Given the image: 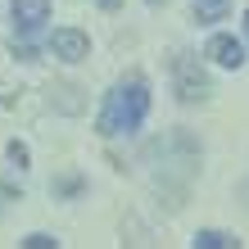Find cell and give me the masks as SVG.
I'll list each match as a JSON object with an SVG mask.
<instances>
[{"mask_svg":"<svg viewBox=\"0 0 249 249\" xmlns=\"http://www.w3.org/2000/svg\"><path fill=\"white\" fill-rule=\"evenodd\" d=\"M145 113H150V86H145V77L131 72L127 82H118L109 91L105 109H100V131L105 136H127L145 123Z\"/></svg>","mask_w":249,"mask_h":249,"instance_id":"1","label":"cell"},{"mask_svg":"<svg viewBox=\"0 0 249 249\" xmlns=\"http://www.w3.org/2000/svg\"><path fill=\"white\" fill-rule=\"evenodd\" d=\"M172 72H177V95L186 105H195V100L209 95V77L199 72V64L190 59V54H177V59H172Z\"/></svg>","mask_w":249,"mask_h":249,"instance_id":"2","label":"cell"},{"mask_svg":"<svg viewBox=\"0 0 249 249\" xmlns=\"http://www.w3.org/2000/svg\"><path fill=\"white\" fill-rule=\"evenodd\" d=\"M50 50H54V59L77 64V59L91 54V41H86V32H77V27H59V32L50 36Z\"/></svg>","mask_w":249,"mask_h":249,"instance_id":"3","label":"cell"},{"mask_svg":"<svg viewBox=\"0 0 249 249\" xmlns=\"http://www.w3.org/2000/svg\"><path fill=\"white\" fill-rule=\"evenodd\" d=\"M9 14H14V27L23 36H32L41 23L50 18V0H9Z\"/></svg>","mask_w":249,"mask_h":249,"instance_id":"4","label":"cell"},{"mask_svg":"<svg viewBox=\"0 0 249 249\" xmlns=\"http://www.w3.org/2000/svg\"><path fill=\"white\" fill-rule=\"evenodd\" d=\"M204 54H209L217 68H240V64H245V46H240L236 36H222V32L209 41V50H204Z\"/></svg>","mask_w":249,"mask_h":249,"instance_id":"5","label":"cell"},{"mask_svg":"<svg viewBox=\"0 0 249 249\" xmlns=\"http://www.w3.org/2000/svg\"><path fill=\"white\" fill-rule=\"evenodd\" d=\"M195 249H236L240 240L227 236V231H195V240H190Z\"/></svg>","mask_w":249,"mask_h":249,"instance_id":"6","label":"cell"},{"mask_svg":"<svg viewBox=\"0 0 249 249\" xmlns=\"http://www.w3.org/2000/svg\"><path fill=\"white\" fill-rule=\"evenodd\" d=\"M227 9H231L227 0H195V18H199V23H222Z\"/></svg>","mask_w":249,"mask_h":249,"instance_id":"7","label":"cell"},{"mask_svg":"<svg viewBox=\"0 0 249 249\" xmlns=\"http://www.w3.org/2000/svg\"><path fill=\"white\" fill-rule=\"evenodd\" d=\"M23 245H27V249H54L59 240H54V236H46V231H32V236H27Z\"/></svg>","mask_w":249,"mask_h":249,"instance_id":"8","label":"cell"},{"mask_svg":"<svg viewBox=\"0 0 249 249\" xmlns=\"http://www.w3.org/2000/svg\"><path fill=\"white\" fill-rule=\"evenodd\" d=\"M9 159H14V163H18V168H27V150H23L18 141H9Z\"/></svg>","mask_w":249,"mask_h":249,"instance_id":"9","label":"cell"},{"mask_svg":"<svg viewBox=\"0 0 249 249\" xmlns=\"http://www.w3.org/2000/svg\"><path fill=\"white\" fill-rule=\"evenodd\" d=\"M100 5H105V9H118V5H123V0H100Z\"/></svg>","mask_w":249,"mask_h":249,"instance_id":"10","label":"cell"},{"mask_svg":"<svg viewBox=\"0 0 249 249\" xmlns=\"http://www.w3.org/2000/svg\"><path fill=\"white\" fill-rule=\"evenodd\" d=\"M245 36H249V9H245Z\"/></svg>","mask_w":249,"mask_h":249,"instance_id":"11","label":"cell"},{"mask_svg":"<svg viewBox=\"0 0 249 249\" xmlns=\"http://www.w3.org/2000/svg\"><path fill=\"white\" fill-rule=\"evenodd\" d=\"M150 5H163V0H150Z\"/></svg>","mask_w":249,"mask_h":249,"instance_id":"12","label":"cell"}]
</instances>
